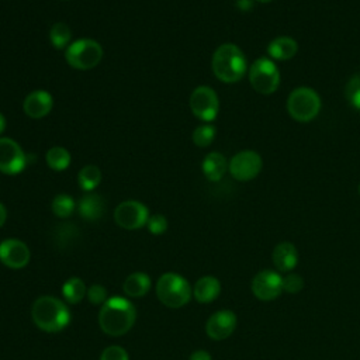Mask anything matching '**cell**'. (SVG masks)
<instances>
[{"label":"cell","instance_id":"obj_11","mask_svg":"<svg viewBox=\"0 0 360 360\" xmlns=\"http://www.w3.org/2000/svg\"><path fill=\"white\" fill-rule=\"evenodd\" d=\"M27 163V158L21 146L11 138H0V172L4 174L20 173Z\"/></svg>","mask_w":360,"mask_h":360},{"label":"cell","instance_id":"obj_19","mask_svg":"<svg viewBox=\"0 0 360 360\" xmlns=\"http://www.w3.org/2000/svg\"><path fill=\"white\" fill-rule=\"evenodd\" d=\"M77 210L80 217L86 221H98L104 212V200L98 194L89 193L80 198Z\"/></svg>","mask_w":360,"mask_h":360},{"label":"cell","instance_id":"obj_25","mask_svg":"<svg viewBox=\"0 0 360 360\" xmlns=\"http://www.w3.org/2000/svg\"><path fill=\"white\" fill-rule=\"evenodd\" d=\"M72 37V31L65 22H55L49 30V41L56 49L65 48Z\"/></svg>","mask_w":360,"mask_h":360},{"label":"cell","instance_id":"obj_16","mask_svg":"<svg viewBox=\"0 0 360 360\" xmlns=\"http://www.w3.org/2000/svg\"><path fill=\"white\" fill-rule=\"evenodd\" d=\"M273 263L281 273H290L298 263V252L290 242H280L273 250Z\"/></svg>","mask_w":360,"mask_h":360},{"label":"cell","instance_id":"obj_23","mask_svg":"<svg viewBox=\"0 0 360 360\" xmlns=\"http://www.w3.org/2000/svg\"><path fill=\"white\" fill-rule=\"evenodd\" d=\"M101 181V172L94 165H87L80 169L77 174V183L82 190L93 191Z\"/></svg>","mask_w":360,"mask_h":360},{"label":"cell","instance_id":"obj_17","mask_svg":"<svg viewBox=\"0 0 360 360\" xmlns=\"http://www.w3.org/2000/svg\"><path fill=\"white\" fill-rule=\"evenodd\" d=\"M221 292V283L214 276H204L198 278L193 287L194 298L201 304H208L217 300Z\"/></svg>","mask_w":360,"mask_h":360},{"label":"cell","instance_id":"obj_5","mask_svg":"<svg viewBox=\"0 0 360 360\" xmlns=\"http://www.w3.org/2000/svg\"><path fill=\"white\" fill-rule=\"evenodd\" d=\"M321 97L311 87H297L287 98V111L298 122L312 121L321 111Z\"/></svg>","mask_w":360,"mask_h":360},{"label":"cell","instance_id":"obj_32","mask_svg":"<svg viewBox=\"0 0 360 360\" xmlns=\"http://www.w3.org/2000/svg\"><path fill=\"white\" fill-rule=\"evenodd\" d=\"M146 226H148V231L150 233L162 235L167 229V219L160 214H155V215L149 217V219L146 222Z\"/></svg>","mask_w":360,"mask_h":360},{"label":"cell","instance_id":"obj_6","mask_svg":"<svg viewBox=\"0 0 360 360\" xmlns=\"http://www.w3.org/2000/svg\"><path fill=\"white\" fill-rule=\"evenodd\" d=\"M103 58L101 45L91 38H80L72 42L65 51L66 62L79 70L93 69Z\"/></svg>","mask_w":360,"mask_h":360},{"label":"cell","instance_id":"obj_20","mask_svg":"<svg viewBox=\"0 0 360 360\" xmlns=\"http://www.w3.org/2000/svg\"><path fill=\"white\" fill-rule=\"evenodd\" d=\"M202 173L210 181H218L222 179L228 169L226 158L219 152L208 153L202 160Z\"/></svg>","mask_w":360,"mask_h":360},{"label":"cell","instance_id":"obj_30","mask_svg":"<svg viewBox=\"0 0 360 360\" xmlns=\"http://www.w3.org/2000/svg\"><path fill=\"white\" fill-rule=\"evenodd\" d=\"M87 300L93 305H103L108 298H107V290L101 284H91L87 288Z\"/></svg>","mask_w":360,"mask_h":360},{"label":"cell","instance_id":"obj_33","mask_svg":"<svg viewBox=\"0 0 360 360\" xmlns=\"http://www.w3.org/2000/svg\"><path fill=\"white\" fill-rule=\"evenodd\" d=\"M100 360H129V356L124 347L112 345L103 350Z\"/></svg>","mask_w":360,"mask_h":360},{"label":"cell","instance_id":"obj_38","mask_svg":"<svg viewBox=\"0 0 360 360\" xmlns=\"http://www.w3.org/2000/svg\"><path fill=\"white\" fill-rule=\"evenodd\" d=\"M359 194H360V184H359Z\"/></svg>","mask_w":360,"mask_h":360},{"label":"cell","instance_id":"obj_8","mask_svg":"<svg viewBox=\"0 0 360 360\" xmlns=\"http://www.w3.org/2000/svg\"><path fill=\"white\" fill-rule=\"evenodd\" d=\"M149 219V211L145 204L136 200H127L117 205L114 210V221L118 226L134 231L146 225Z\"/></svg>","mask_w":360,"mask_h":360},{"label":"cell","instance_id":"obj_1","mask_svg":"<svg viewBox=\"0 0 360 360\" xmlns=\"http://www.w3.org/2000/svg\"><path fill=\"white\" fill-rule=\"evenodd\" d=\"M136 309L134 304L124 297H111L100 308L98 325L110 336L125 335L135 323Z\"/></svg>","mask_w":360,"mask_h":360},{"label":"cell","instance_id":"obj_15","mask_svg":"<svg viewBox=\"0 0 360 360\" xmlns=\"http://www.w3.org/2000/svg\"><path fill=\"white\" fill-rule=\"evenodd\" d=\"M52 105V96L46 90H34L24 98L22 110L30 118L39 120L51 112Z\"/></svg>","mask_w":360,"mask_h":360},{"label":"cell","instance_id":"obj_24","mask_svg":"<svg viewBox=\"0 0 360 360\" xmlns=\"http://www.w3.org/2000/svg\"><path fill=\"white\" fill-rule=\"evenodd\" d=\"M45 160L52 170L62 172L70 165V153L62 146H53L46 152Z\"/></svg>","mask_w":360,"mask_h":360},{"label":"cell","instance_id":"obj_29","mask_svg":"<svg viewBox=\"0 0 360 360\" xmlns=\"http://www.w3.org/2000/svg\"><path fill=\"white\" fill-rule=\"evenodd\" d=\"M304 288V278L297 273H287L283 277V291L297 294Z\"/></svg>","mask_w":360,"mask_h":360},{"label":"cell","instance_id":"obj_13","mask_svg":"<svg viewBox=\"0 0 360 360\" xmlns=\"http://www.w3.org/2000/svg\"><path fill=\"white\" fill-rule=\"evenodd\" d=\"M31 252L28 246L20 239H4L0 242V262L13 270L22 269L28 264Z\"/></svg>","mask_w":360,"mask_h":360},{"label":"cell","instance_id":"obj_34","mask_svg":"<svg viewBox=\"0 0 360 360\" xmlns=\"http://www.w3.org/2000/svg\"><path fill=\"white\" fill-rule=\"evenodd\" d=\"M188 360H212V357H211V354L208 353V352H205V350H195V352H193L191 354H190V359Z\"/></svg>","mask_w":360,"mask_h":360},{"label":"cell","instance_id":"obj_4","mask_svg":"<svg viewBox=\"0 0 360 360\" xmlns=\"http://www.w3.org/2000/svg\"><path fill=\"white\" fill-rule=\"evenodd\" d=\"M155 291L159 301L169 308L184 307L193 295L188 281L177 273L162 274L156 281Z\"/></svg>","mask_w":360,"mask_h":360},{"label":"cell","instance_id":"obj_7","mask_svg":"<svg viewBox=\"0 0 360 360\" xmlns=\"http://www.w3.org/2000/svg\"><path fill=\"white\" fill-rule=\"evenodd\" d=\"M249 82L259 94H273L280 86L278 68L271 59L259 58L249 68Z\"/></svg>","mask_w":360,"mask_h":360},{"label":"cell","instance_id":"obj_27","mask_svg":"<svg viewBox=\"0 0 360 360\" xmlns=\"http://www.w3.org/2000/svg\"><path fill=\"white\" fill-rule=\"evenodd\" d=\"M345 96H346V100L347 103L360 111V72L359 73H354L346 87H345Z\"/></svg>","mask_w":360,"mask_h":360},{"label":"cell","instance_id":"obj_31","mask_svg":"<svg viewBox=\"0 0 360 360\" xmlns=\"http://www.w3.org/2000/svg\"><path fill=\"white\" fill-rule=\"evenodd\" d=\"M56 242L59 246H66L69 243L73 242V239H70L72 236L76 238L77 236V229L75 226H72V224H63L58 232H56Z\"/></svg>","mask_w":360,"mask_h":360},{"label":"cell","instance_id":"obj_28","mask_svg":"<svg viewBox=\"0 0 360 360\" xmlns=\"http://www.w3.org/2000/svg\"><path fill=\"white\" fill-rule=\"evenodd\" d=\"M214 138H215V127L210 124L200 125L193 132V142L200 148H205L211 145Z\"/></svg>","mask_w":360,"mask_h":360},{"label":"cell","instance_id":"obj_35","mask_svg":"<svg viewBox=\"0 0 360 360\" xmlns=\"http://www.w3.org/2000/svg\"><path fill=\"white\" fill-rule=\"evenodd\" d=\"M6 219H7V210H6V207L0 202V228L4 225Z\"/></svg>","mask_w":360,"mask_h":360},{"label":"cell","instance_id":"obj_26","mask_svg":"<svg viewBox=\"0 0 360 360\" xmlns=\"http://www.w3.org/2000/svg\"><path fill=\"white\" fill-rule=\"evenodd\" d=\"M51 208L58 218H68L75 211V201L69 194H58L53 197Z\"/></svg>","mask_w":360,"mask_h":360},{"label":"cell","instance_id":"obj_14","mask_svg":"<svg viewBox=\"0 0 360 360\" xmlns=\"http://www.w3.org/2000/svg\"><path fill=\"white\" fill-rule=\"evenodd\" d=\"M236 315L232 311L221 309L208 318L205 332L212 340H224L233 333L236 329Z\"/></svg>","mask_w":360,"mask_h":360},{"label":"cell","instance_id":"obj_22","mask_svg":"<svg viewBox=\"0 0 360 360\" xmlns=\"http://www.w3.org/2000/svg\"><path fill=\"white\" fill-rule=\"evenodd\" d=\"M62 295L68 304H79L87 295V287L79 277L68 278L62 285Z\"/></svg>","mask_w":360,"mask_h":360},{"label":"cell","instance_id":"obj_36","mask_svg":"<svg viewBox=\"0 0 360 360\" xmlns=\"http://www.w3.org/2000/svg\"><path fill=\"white\" fill-rule=\"evenodd\" d=\"M4 128H6V118H4V115L0 112V134L4 131Z\"/></svg>","mask_w":360,"mask_h":360},{"label":"cell","instance_id":"obj_2","mask_svg":"<svg viewBox=\"0 0 360 360\" xmlns=\"http://www.w3.org/2000/svg\"><path fill=\"white\" fill-rule=\"evenodd\" d=\"M31 316L35 326L48 333L60 332L70 322L69 307L62 300L52 295L37 298L31 308Z\"/></svg>","mask_w":360,"mask_h":360},{"label":"cell","instance_id":"obj_37","mask_svg":"<svg viewBox=\"0 0 360 360\" xmlns=\"http://www.w3.org/2000/svg\"><path fill=\"white\" fill-rule=\"evenodd\" d=\"M256 1H259V3H270L273 0H256Z\"/></svg>","mask_w":360,"mask_h":360},{"label":"cell","instance_id":"obj_18","mask_svg":"<svg viewBox=\"0 0 360 360\" xmlns=\"http://www.w3.org/2000/svg\"><path fill=\"white\" fill-rule=\"evenodd\" d=\"M298 51V44L291 37H277L267 45V52L271 59L288 60L295 56Z\"/></svg>","mask_w":360,"mask_h":360},{"label":"cell","instance_id":"obj_3","mask_svg":"<svg viewBox=\"0 0 360 360\" xmlns=\"http://www.w3.org/2000/svg\"><path fill=\"white\" fill-rule=\"evenodd\" d=\"M211 68L218 80L224 83H236L246 73V56L235 44H222L212 55Z\"/></svg>","mask_w":360,"mask_h":360},{"label":"cell","instance_id":"obj_12","mask_svg":"<svg viewBox=\"0 0 360 360\" xmlns=\"http://www.w3.org/2000/svg\"><path fill=\"white\" fill-rule=\"evenodd\" d=\"M252 292L262 301H271L283 292V277L274 270H262L252 280Z\"/></svg>","mask_w":360,"mask_h":360},{"label":"cell","instance_id":"obj_9","mask_svg":"<svg viewBox=\"0 0 360 360\" xmlns=\"http://www.w3.org/2000/svg\"><path fill=\"white\" fill-rule=\"evenodd\" d=\"M190 108L197 118L205 122L214 121L219 110V100L215 90L208 86L195 87L190 96Z\"/></svg>","mask_w":360,"mask_h":360},{"label":"cell","instance_id":"obj_21","mask_svg":"<svg viewBox=\"0 0 360 360\" xmlns=\"http://www.w3.org/2000/svg\"><path fill=\"white\" fill-rule=\"evenodd\" d=\"M149 288H150V277L143 271H135L129 274L122 284L124 292L132 298L143 297L149 291Z\"/></svg>","mask_w":360,"mask_h":360},{"label":"cell","instance_id":"obj_10","mask_svg":"<svg viewBox=\"0 0 360 360\" xmlns=\"http://www.w3.org/2000/svg\"><path fill=\"white\" fill-rule=\"evenodd\" d=\"M262 166H263L262 156L257 152L250 149L238 152L236 155H233V158L228 163L231 176L239 181H248L255 179L260 173Z\"/></svg>","mask_w":360,"mask_h":360}]
</instances>
